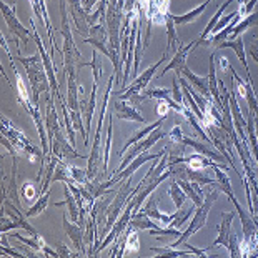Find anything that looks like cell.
<instances>
[{"label": "cell", "mask_w": 258, "mask_h": 258, "mask_svg": "<svg viewBox=\"0 0 258 258\" xmlns=\"http://www.w3.org/2000/svg\"><path fill=\"white\" fill-rule=\"evenodd\" d=\"M241 20V17H240V14H238V10H237V15H235V19L230 22V24L225 27L223 30H220V32H217V34H212L210 37L207 38V43H213V45H220L222 42H225V40H228V37H230V34L233 32V29H235V25L238 24V22Z\"/></svg>", "instance_id": "d4e9b609"}, {"label": "cell", "mask_w": 258, "mask_h": 258, "mask_svg": "<svg viewBox=\"0 0 258 258\" xmlns=\"http://www.w3.org/2000/svg\"><path fill=\"white\" fill-rule=\"evenodd\" d=\"M256 4H258V0H246L245 4H240V7H238L240 17L243 19V17H248V15L253 14V9Z\"/></svg>", "instance_id": "836d02e7"}, {"label": "cell", "mask_w": 258, "mask_h": 258, "mask_svg": "<svg viewBox=\"0 0 258 258\" xmlns=\"http://www.w3.org/2000/svg\"><path fill=\"white\" fill-rule=\"evenodd\" d=\"M48 200H50V191H47V194H43V195L38 197V199L35 200L34 205H32V207L29 208V210L25 212V217H27V218H32V217L40 215V213L47 208Z\"/></svg>", "instance_id": "83f0119b"}, {"label": "cell", "mask_w": 258, "mask_h": 258, "mask_svg": "<svg viewBox=\"0 0 258 258\" xmlns=\"http://www.w3.org/2000/svg\"><path fill=\"white\" fill-rule=\"evenodd\" d=\"M158 202H160L158 197H150V199L147 200L145 205L140 207L139 212H144L147 217L152 218V220H158V222H162L163 225H165V227H168V225L175 220V217H177V212H175V213L160 212V210H158Z\"/></svg>", "instance_id": "7c38bea8"}, {"label": "cell", "mask_w": 258, "mask_h": 258, "mask_svg": "<svg viewBox=\"0 0 258 258\" xmlns=\"http://www.w3.org/2000/svg\"><path fill=\"white\" fill-rule=\"evenodd\" d=\"M177 182L183 188L186 197L195 203V207H200L203 200H205V194H203V190H202V185L197 182H190V180H177Z\"/></svg>", "instance_id": "ac0fdd59"}, {"label": "cell", "mask_w": 258, "mask_h": 258, "mask_svg": "<svg viewBox=\"0 0 258 258\" xmlns=\"http://www.w3.org/2000/svg\"><path fill=\"white\" fill-rule=\"evenodd\" d=\"M95 2H97V0H84L82 4H84V9L87 10V12H89V10L93 7V5H95Z\"/></svg>", "instance_id": "60d3db41"}, {"label": "cell", "mask_w": 258, "mask_h": 258, "mask_svg": "<svg viewBox=\"0 0 258 258\" xmlns=\"http://www.w3.org/2000/svg\"><path fill=\"white\" fill-rule=\"evenodd\" d=\"M182 75L185 77L186 80L191 82V85H194L195 89L199 90L203 97H207L208 100H213L212 93H210V87H208V77H205V75H197V74H194L190 69H186V67L182 69Z\"/></svg>", "instance_id": "e0dca14e"}, {"label": "cell", "mask_w": 258, "mask_h": 258, "mask_svg": "<svg viewBox=\"0 0 258 258\" xmlns=\"http://www.w3.org/2000/svg\"><path fill=\"white\" fill-rule=\"evenodd\" d=\"M128 227L139 232V230H155L158 228V225L155 222H152L150 217H147L144 212H137V213H132Z\"/></svg>", "instance_id": "cb8c5ba5"}, {"label": "cell", "mask_w": 258, "mask_h": 258, "mask_svg": "<svg viewBox=\"0 0 258 258\" xmlns=\"http://www.w3.org/2000/svg\"><path fill=\"white\" fill-rule=\"evenodd\" d=\"M210 2H212V0H205V2L200 4L199 7H195L194 10H190V12L182 14V15H172L175 25H186V24H190V22L197 20L203 12H205V9L208 7V4H210Z\"/></svg>", "instance_id": "603a6c76"}, {"label": "cell", "mask_w": 258, "mask_h": 258, "mask_svg": "<svg viewBox=\"0 0 258 258\" xmlns=\"http://www.w3.org/2000/svg\"><path fill=\"white\" fill-rule=\"evenodd\" d=\"M93 58L90 63H79V67H90L92 72H93V79H95V84H98L102 77V62H100V57H98V52L97 48H93Z\"/></svg>", "instance_id": "1f68e13d"}, {"label": "cell", "mask_w": 258, "mask_h": 258, "mask_svg": "<svg viewBox=\"0 0 258 258\" xmlns=\"http://www.w3.org/2000/svg\"><path fill=\"white\" fill-rule=\"evenodd\" d=\"M57 253H58V256H80L82 255V253H74V251L63 243H60L57 246Z\"/></svg>", "instance_id": "8d00e7d4"}, {"label": "cell", "mask_w": 258, "mask_h": 258, "mask_svg": "<svg viewBox=\"0 0 258 258\" xmlns=\"http://www.w3.org/2000/svg\"><path fill=\"white\" fill-rule=\"evenodd\" d=\"M17 60L24 65V69L27 72V79H29V84H30L32 98H34V102L38 105L40 93L42 92L47 93L50 90V80H48L43 58H42V55H30V57L17 55Z\"/></svg>", "instance_id": "7a4b0ae2"}, {"label": "cell", "mask_w": 258, "mask_h": 258, "mask_svg": "<svg viewBox=\"0 0 258 258\" xmlns=\"http://www.w3.org/2000/svg\"><path fill=\"white\" fill-rule=\"evenodd\" d=\"M256 19H258V14H251V15H248V17H243L237 25H235V29H233V32L230 34V37H228V40H235L237 37H240L243 32L248 29V27H251L256 22Z\"/></svg>", "instance_id": "f1b7e54d"}, {"label": "cell", "mask_w": 258, "mask_h": 258, "mask_svg": "<svg viewBox=\"0 0 258 258\" xmlns=\"http://www.w3.org/2000/svg\"><path fill=\"white\" fill-rule=\"evenodd\" d=\"M152 251H155L157 256H173V258H180V256H197L191 250H186V251H182V250H177L173 248V246H153L150 248Z\"/></svg>", "instance_id": "4316f807"}, {"label": "cell", "mask_w": 258, "mask_h": 258, "mask_svg": "<svg viewBox=\"0 0 258 258\" xmlns=\"http://www.w3.org/2000/svg\"><path fill=\"white\" fill-rule=\"evenodd\" d=\"M110 107H113V115L118 120H132V122H139V123H145L147 122L144 115L137 110V107L128 100H120V98H115Z\"/></svg>", "instance_id": "9c48e42d"}, {"label": "cell", "mask_w": 258, "mask_h": 258, "mask_svg": "<svg viewBox=\"0 0 258 258\" xmlns=\"http://www.w3.org/2000/svg\"><path fill=\"white\" fill-rule=\"evenodd\" d=\"M70 5V15H72V20L77 27V30L80 32L82 37H89L90 35V24H89V14L84 9V4L82 0H67Z\"/></svg>", "instance_id": "ba28073f"}, {"label": "cell", "mask_w": 258, "mask_h": 258, "mask_svg": "<svg viewBox=\"0 0 258 258\" xmlns=\"http://www.w3.org/2000/svg\"><path fill=\"white\" fill-rule=\"evenodd\" d=\"M218 67H220L222 70H227L230 65H228V60L225 57H220V60H218Z\"/></svg>", "instance_id": "ab89813d"}, {"label": "cell", "mask_w": 258, "mask_h": 258, "mask_svg": "<svg viewBox=\"0 0 258 258\" xmlns=\"http://www.w3.org/2000/svg\"><path fill=\"white\" fill-rule=\"evenodd\" d=\"M15 7H17V2L14 0L12 7H9L5 2H0V10H2V17L4 20L7 22V27L10 29V32L15 35V38L22 40V45H29V40H30V32L29 29H25L24 25L20 24V20L15 14Z\"/></svg>", "instance_id": "8992f818"}, {"label": "cell", "mask_w": 258, "mask_h": 258, "mask_svg": "<svg viewBox=\"0 0 258 258\" xmlns=\"http://www.w3.org/2000/svg\"><path fill=\"white\" fill-rule=\"evenodd\" d=\"M218 50H222V48H232V50L237 53V57L240 60V63H241V67L245 69V72H246V79L251 80V75L248 72V63H246V53H245V38L243 37H237L235 40H225L222 42L220 45L217 47Z\"/></svg>", "instance_id": "9a60e30c"}, {"label": "cell", "mask_w": 258, "mask_h": 258, "mask_svg": "<svg viewBox=\"0 0 258 258\" xmlns=\"http://www.w3.org/2000/svg\"><path fill=\"white\" fill-rule=\"evenodd\" d=\"M218 194H220V190H212L210 194H208V195L205 197V200H203V203L195 210V215H194V218H191L190 225L186 227V230H185V232H183L182 235H180L178 240H177V241H173V243L170 245V246L177 248L178 245H182L183 241L188 240V238L191 237V235H195L197 232H200V230H202L203 227H205V225H207V220H208V213H210V210H212V205H213V203H215V200L218 199Z\"/></svg>", "instance_id": "3957f363"}, {"label": "cell", "mask_w": 258, "mask_h": 258, "mask_svg": "<svg viewBox=\"0 0 258 258\" xmlns=\"http://www.w3.org/2000/svg\"><path fill=\"white\" fill-rule=\"evenodd\" d=\"M168 195H170V199L173 200V205L177 207V210H178V208H182V207H183V203H185V200L188 199V197H186V194L183 191V188L178 185V182H177V180H175L173 177H172V182H170Z\"/></svg>", "instance_id": "484cf974"}, {"label": "cell", "mask_w": 258, "mask_h": 258, "mask_svg": "<svg viewBox=\"0 0 258 258\" xmlns=\"http://www.w3.org/2000/svg\"><path fill=\"white\" fill-rule=\"evenodd\" d=\"M137 2H139V0H125V9H123V12H125V14H128L130 10H134V7L137 5Z\"/></svg>", "instance_id": "74e56055"}, {"label": "cell", "mask_w": 258, "mask_h": 258, "mask_svg": "<svg viewBox=\"0 0 258 258\" xmlns=\"http://www.w3.org/2000/svg\"><path fill=\"white\" fill-rule=\"evenodd\" d=\"M163 120H165L163 117H158V120H157L155 123H152V125H145V127L142 128V130H137V132H134V134H132V135L128 137V140L125 142L123 148H122V150H120V157H122L123 153H125V150H128V148H130L132 145H135L137 142L144 140L148 134H152V132L155 130L157 127H160V125H163Z\"/></svg>", "instance_id": "d6986e66"}, {"label": "cell", "mask_w": 258, "mask_h": 258, "mask_svg": "<svg viewBox=\"0 0 258 258\" xmlns=\"http://www.w3.org/2000/svg\"><path fill=\"white\" fill-rule=\"evenodd\" d=\"M195 212V203L191 202V205L188 207H185V208H178L177 210V217H175V220L170 223V227H173V228H182L183 227V223L188 220V218L191 217V213Z\"/></svg>", "instance_id": "f546056e"}, {"label": "cell", "mask_w": 258, "mask_h": 258, "mask_svg": "<svg viewBox=\"0 0 258 258\" xmlns=\"http://www.w3.org/2000/svg\"><path fill=\"white\" fill-rule=\"evenodd\" d=\"M63 195H65V200L63 202H58L55 203V207H63L67 205L69 207V215L72 217V222H77L79 223V218H80V208H79V203H77L75 197L72 194V190H70V186L65 183V188H63Z\"/></svg>", "instance_id": "7402d4cb"}, {"label": "cell", "mask_w": 258, "mask_h": 258, "mask_svg": "<svg viewBox=\"0 0 258 258\" xmlns=\"http://www.w3.org/2000/svg\"><path fill=\"white\" fill-rule=\"evenodd\" d=\"M250 55L253 57V60L258 63V45H256V42L251 43V47H250Z\"/></svg>", "instance_id": "f35d334b"}, {"label": "cell", "mask_w": 258, "mask_h": 258, "mask_svg": "<svg viewBox=\"0 0 258 258\" xmlns=\"http://www.w3.org/2000/svg\"><path fill=\"white\" fill-rule=\"evenodd\" d=\"M233 2V0H227V2H225V4H222L220 5V9H218L217 10V14L215 15H213V17H212V20L210 22H208V25H207V29L205 30H203L202 32V35H200V38H199V40H197L195 43H194V50H195V48L197 47H199V45H202V43H205V40H207V38L208 37H210L212 35V32H213V29H215V25L218 24V20H220L222 17H223V12H225V10H227L228 9V5L230 4H232Z\"/></svg>", "instance_id": "44dd1931"}, {"label": "cell", "mask_w": 258, "mask_h": 258, "mask_svg": "<svg viewBox=\"0 0 258 258\" xmlns=\"http://www.w3.org/2000/svg\"><path fill=\"white\" fill-rule=\"evenodd\" d=\"M165 58H167V55L163 53L162 55V58L158 60L157 63H153V65H150L145 72H142L137 79L134 80V84H132L128 89H125V90H122V92H117V93H113V97L115 98H120V100H128V98L132 97V95H137V93H142V90L145 89V87L150 84V80L153 79V75H155V72H157V69L160 67V65L165 62Z\"/></svg>", "instance_id": "5b68a950"}, {"label": "cell", "mask_w": 258, "mask_h": 258, "mask_svg": "<svg viewBox=\"0 0 258 258\" xmlns=\"http://www.w3.org/2000/svg\"><path fill=\"white\" fill-rule=\"evenodd\" d=\"M233 218H235V213L233 212H223L222 213V223L217 227L218 237H217V240L213 241L210 246H208L207 250H210V248H213V246H217V245L225 246V248L228 250L230 238H232V223H233Z\"/></svg>", "instance_id": "4fadbf2b"}, {"label": "cell", "mask_w": 258, "mask_h": 258, "mask_svg": "<svg viewBox=\"0 0 258 258\" xmlns=\"http://www.w3.org/2000/svg\"><path fill=\"white\" fill-rule=\"evenodd\" d=\"M251 256H258V245H256V248H255V251H253V255Z\"/></svg>", "instance_id": "b9f144b4"}, {"label": "cell", "mask_w": 258, "mask_h": 258, "mask_svg": "<svg viewBox=\"0 0 258 258\" xmlns=\"http://www.w3.org/2000/svg\"><path fill=\"white\" fill-rule=\"evenodd\" d=\"M67 132H63L62 128H58L53 135V140L50 142V155L58 157L60 160L70 162L74 158H80V160H89L84 155H80L79 152L75 150V147L70 144L69 137H65Z\"/></svg>", "instance_id": "277c9868"}, {"label": "cell", "mask_w": 258, "mask_h": 258, "mask_svg": "<svg viewBox=\"0 0 258 258\" xmlns=\"http://www.w3.org/2000/svg\"><path fill=\"white\" fill-rule=\"evenodd\" d=\"M190 50L194 52V43H190V45H185V47L183 45L180 47L178 50L173 53V58L170 60L167 67L163 69L160 74H158L157 79H162V77H165V74H168V72H175L177 75H182V69L186 67L185 62H186V57H188Z\"/></svg>", "instance_id": "5bb4252c"}, {"label": "cell", "mask_w": 258, "mask_h": 258, "mask_svg": "<svg viewBox=\"0 0 258 258\" xmlns=\"http://www.w3.org/2000/svg\"><path fill=\"white\" fill-rule=\"evenodd\" d=\"M163 137H165V132H163L162 125H160V127H157L155 130L152 132V134H148L144 140H140V142H137L135 145H132V147L128 148V153L122 158V163H120V167L117 168V172H120V170H123L132 160H134L135 157H139L140 153L147 152L148 148L155 145L157 142H160V140L163 139ZM117 172H115V173H117Z\"/></svg>", "instance_id": "52a82bcc"}, {"label": "cell", "mask_w": 258, "mask_h": 258, "mask_svg": "<svg viewBox=\"0 0 258 258\" xmlns=\"http://www.w3.org/2000/svg\"><path fill=\"white\" fill-rule=\"evenodd\" d=\"M32 9H34V14L37 15L38 19L42 20L43 27L47 29V34H48V40H50V47H52V60L55 63V58H53V53L57 52V45H55V37H53V29H52V22L50 17H48V12H47V7H45V0H29Z\"/></svg>", "instance_id": "8fae6325"}, {"label": "cell", "mask_w": 258, "mask_h": 258, "mask_svg": "<svg viewBox=\"0 0 258 258\" xmlns=\"http://www.w3.org/2000/svg\"><path fill=\"white\" fill-rule=\"evenodd\" d=\"M20 195H22V199H24L25 203L34 202V200L38 199V197H40L38 190L35 188V185L32 183V182H24V183H22V186H20Z\"/></svg>", "instance_id": "4dcf8cb0"}, {"label": "cell", "mask_w": 258, "mask_h": 258, "mask_svg": "<svg viewBox=\"0 0 258 258\" xmlns=\"http://www.w3.org/2000/svg\"><path fill=\"white\" fill-rule=\"evenodd\" d=\"M170 110H173V108L170 107L165 100H160V102H158V105H157V113H158V117H163V118L168 117Z\"/></svg>", "instance_id": "d590c367"}, {"label": "cell", "mask_w": 258, "mask_h": 258, "mask_svg": "<svg viewBox=\"0 0 258 258\" xmlns=\"http://www.w3.org/2000/svg\"><path fill=\"white\" fill-rule=\"evenodd\" d=\"M172 98L180 105H188L183 97V92H182V87H180V82H178V75H175L173 79V89H172Z\"/></svg>", "instance_id": "d6a6232c"}, {"label": "cell", "mask_w": 258, "mask_h": 258, "mask_svg": "<svg viewBox=\"0 0 258 258\" xmlns=\"http://www.w3.org/2000/svg\"><path fill=\"white\" fill-rule=\"evenodd\" d=\"M2 137L12 142L15 150L19 153H24L30 162H40V168H38V173H37V182H40L43 177V170H45V153H43L42 148H38L37 145L32 144L25 137L24 132L15 127L7 117H2Z\"/></svg>", "instance_id": "6da1fadb"}, {"label": "cell", "mask_w": 258, "mask_h": 258, "mask_svg": "<svg viewBox=\"0 0 258 258\" xmlns=\"http://www.w3.org/2000/svg\"><path fill=\"white\" fill-rule=\"evenodd\" d=\"M230 256H241L240 253V238L237 235L232 233V238H230V246H228Z\"/></svg>", "instance_id": "e575fe53"}, {"label": "cell", "mask_w": 258, "mask_h": 258, "mask_svg": "<svg viewBox=\"0 0 258 258\" xmlns=\"http://www.w3.org/2000/svg\"><path fill=\"white\" fill-rule=\"evenodd\" d=\"M165 27H167V48H165V55L168 57V53H175L178 50L180 47L183 45L182 40H180V37L177 35V30H175V22L172 19V14L168 15V19L165 22Z\"/></svg>", "instance_id": "ffe728a7"}, {"label": "cell", "mask_w": 258, "mask_h": 258, "mask_svg": "<svg viewBox=\"0 0 258 258\" xmlns=\"http://www.w3.org/2000/svg\"><path fill=\"white\" fill-rule=\"evenodd\" d=\"M82 2H84V0H82Z\"/></svg>", "instance_id": "7bdbcfd3"}, {"label": "cell", "mask_w": 258, "mask_h": 258, "mask_svg": "<svg viewBox=\"0 0 258 258\" xmlns=\"http://www.w3.org/2000/svg\"><path fill=\"white\" fill-rule=\"evenodd\" d=\"M215 53L210 55V62H208V87H210V93H212V98L215 102V105L218 110H223V103H222V95L218 92V79H217V65H215Z\"/></svg>", "instance_id": "2e32d148"}, {"label": "cell", "mask_w": 258, "mask_h": 258, "mask_svg": "<svg viewBox=\"0 0 258 258\" xmlns=\"http://www.w3.org/2000/svg\"><path fill=\"white\" fill-rule=\"evenodd\" d=\"M62 225H63L65 233H67L69 238L72 240V243L77 248V251L82 255H87V251H85V227H82V225L77 223V222H70L67 218V215L62 217Z\"/></svg>", "instance_id": "30bf717a"}]
</instances>
